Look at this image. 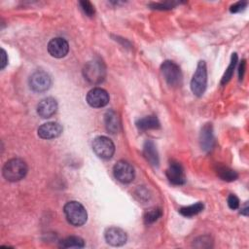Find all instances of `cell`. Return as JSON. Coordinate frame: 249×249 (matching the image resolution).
Returning a JSON list of instances; mask_svg holds the SVG:
<instances>
[{"instance_id": "cell-1", "label": "cell", "mask_w": 249, "mask_h": 249, "mask_svg": "<svg viewBox=\"0 0 249 249\" xmlns=\"http://www.w3.org/2000/svg\"><path fill=\"white\" fill-rule=\"evenodd\" d=\"M27 164L21 159H11L3 166L2 173L4 178L10 182H17L25 177L27 173Z\"/></svg>"}, {"instance_id": "cell-2", "label": "cell", "mask_w": 249, "mask_h": 249, "mask_svg": "<svg viewBox=\"0 0 249 249\" xmlns=\"http://www.w3.org/2000/svg\"><path fill=\"white\" fill-rule=\"evenodd\" d=\"M63 212L67 221L75 227H81L87 222V210L79 201H68L63 207Z\"/></svg>"}, {"instance_id": "cell-3", "label": "cell", "mask_w": 249, "mask_h": 249, "mask_svg": "<svg viewBox=\"0 0 249 249\" xmlns=\"http://www.w3.org/2000/svg\"><path fill=\"white\" fill-rule=\"evenodd\" d=\"M83 74L89 83L93 85L100 84L106 76L105 64L101 59L94 58L85 64Z\"/></svg>"}, {"instance_id": "cell-4", "label": "cell", "mask_w": 249, "mask_h": 249, "mask_svg": "<svg viewBox=\"0 0 249 249\" xmlns=\"http://www.w3.org/2000/svg\"><path fill=\"white\" fill-rule=\"evenodd\" d=\"M207 86V69L206 63L203 60L198 61L196 69L191 80V89L196 96H201Z\"/></svg>"}, {"instance_id": "cell-5", "label": "cell", "mask_w": 249, "mask_h": 249, "mask_svg": "<svg viewBox=\"0 0 249 249\" xmlns=\"http://www.w3.org/2000/svg\"><path fill=\"white\" fill-rule=\"evenodd\" d=\"M92 150L98 158L109 160L115 153V145L110 138L106 136H97L92 141Z\"/></svg>"}, {"instance_id": "cell-6", "label": "cell", "mask_w": 249, "mask_h": 249, "mask_svg": "<svg viewBox=\"0 0 249 249\" xmlns=\"http://www.w3.org/2000/svg\"><path fill=\"white\" fill-rule=\"evenodd\" d=\"M161 74L166 83L171 86H178L182 81V72L178 64L171 60H165L160 65Z\"/></svg>"}, {"instance_id": "cell-7", "label": "cell", "mask_w": 249, "mask_h": 249, "mask_svg": "<svg viewBox=\"0 0 249 249\" xmlns=\"http://www.w3.org/2000/svg\"><path fill=\"white\" fill-rule=\"evenodd\" d=\"M51 85V76L43 70L35 71L29 78V87L35 92L46 91L50 89Z\"/></svg>"}, {"instance_id": "cell-8", "label": "cell", "mask_w": 249, "mask_h": 249, "mask_svg": "<svg viewBox=\"0 0 249 249\" xmlns=\"http://www.w3.org/2000/svg\"><path fill=\"white\" fill-rule=\"evenodd\" d=\"M113 173L116 179L124 184H128L133 181L135 172L130 163L125 160H119L113 167Z\"/></svg>"}, {"instance_id": "cell-9", "label": "cell", "mask_w": 249, "mask_h": 249, "mask_svg": "<svg viewBox=\"0 0 249 249\" xmlns=\"http://www.w3.org/2000/svg\"><path fill=\"white\" fill-rule=\"evenodd\" d=\"M86 100L89 106L93 108H101L108 104L109 94L101 88H93L87 93Z\"/></svg>"}, {"instance_id": "cell-10", "label": "cell", "mask_w": 249, "mask_h": 249, "mask_svg": "<svg viewBox=\"0 0 249 249\" xmlns=\"http://www.w3.org/2000/svg\"><path fill=\"white\" fill-rule=\"evenodd\" d=\"M166 177L173 185H183L186 182V175L182 164L178 161L171 160L166 169Z\"/></svg>"}, {"instance_id": "cell-11", "label": "cell", "mask_w": 249, "mask_h": 249, "mask_svg": "<svg viewBox=\"0 0 249 249\" xmlns=\"http://www.w3.org/2000/svg\"><path fill=\"white\" fill-rule=\"evenodd\" d=\"M69 51L68 42L60 37H56L52 39L48 44V52L49 53L55 58L64 57Z\"/></svg>"}, {"instance_id": "cell-12", "label": "cell", "mask_w": 249, "mask_h": 249, "mask_svg": "<svg viewBox=\"0 0 249 249\" xmlns=\"http://www.w3.org/2000/svg\"><path fill=\"white\" fill-rule=\"evenodd\" d=\"M105 240L112 246H122L126 242L127 236L124 230L118 227H110L104 232Z\"/></svg>"}, {"instance_id": "cell-13", "label": "cell", "mask_w": 249, "mask_h": 249, "mask_svg": "<svg viewBox=\"0 0 249 249\" xmlns=\"http://www.w3.org/2000/svg\"><path fill=\"white\" fill-rule=\"evenodd\" d=\"M62 126L55 122L43 124L38 128V136L42 139H53L62 133Z\"/></svg>"}, {"instance_id": "cell-14", "label": "cell", "mask_w": 249, "mask_h": 249, "mask_svg": "<svg viewBox=\"0 0 249 249\" xmlns=\"http://www.w3.org/2000/svg\"><path fill=\"white\" fill-rule=\"evenodd\" d=\"M57 110V102L53 97H46L42 99L37 105V113L44 119L51 118Z\"/></svg>"}, {"instance_id": "cell-15", "label": "cell", "mask_w": 249, "mask_h": 249, "mask_svg": "<svg viewBox=\"0 0 249 249\" xmlns=\"http://www.w3.org/2000/svg\"><path fill=\"white\" fill-rule=\"evenodd\" d=\"M199 143L200 147L203 151L209 152L214 147V135H213V128L211 124H206L200 130L199 134Z\"/></svg>"}, {"instance_id": "cell-16", "label": "cell", "mask_w": 249, "mask_h": 249, "mask_svg": "<svg viewBox=\"0 0 249 249\" xmlns=\"http://www.w3.org/2000/svg\"><path fill=\"white\" fill-rule=\"evenodd\" d=\"M105 127L108 132L115 134L119 132L121 128V121L119 115L114 110H109L104 115Z\"/></svg>"}, {"instance_id": "cell-17", "label": "cell", "mask_w": 249, "mask_h": 249, "mask_svg": "<svg viewBox=\"0 0 249 249\" xmlns=\"http://www.w3.org/2000/svg\"><path fill=\"white\" fill-rule=\"evenodd\" d=\"M143 155L144 158L154 166H158L160 162L159 154L157 151V148L155 146V143L151 140H147L144 143L143 146Z\"/></svg>"}, {"instance_id": "cell-18", "label": "cell", "mask_w": 249, "mask_h": 249, "mask_svg": "<svg viewBox=\"0 0 249 249\" xmlns=\"http://www.w3.org/2000/svg\"><path fill=\"white\" fill-rule=\"evenodd\" d=\"M136 126L139 130H148V129H157L160 126L158 118L154 115L147 116L136 121Z\"/></svg>"}, {"instance_id": "cell-19", "label": "cell", "mask_w": 249, "mask_h": 249, "mask_svg": "<svg viewBox=\"0 0 249 249\" xmlns=\"http://www.w3.org/2000/svg\"><path fill=\"white\" fill-rule=\"evenodd\" d=\"M216 172H217V175L224 181H227V182H231V181H234L236 180V178L238 177L237 173L231 169L230 167L228 166H225V165H222V164H219L216 168Z\"/></svg>"}, {"instance_id": "cell-20", "label": "cell", "mask_w": 249, "mask_h": 249, "mask_svg": "<svg viewBox=\"0 0 249 249\" xmlns=\"http://www.w3.org/2000/svg\"><path fill=\"white\" fill-rule=\"evenodd\" d=\"M59 246L61 248H83L85 246V241L80 236H68L60 241Z\"/></svg>"}, {"instance_id": "cell-21", "label": "cell", "mask_w": 249, "mask_h": 249, "mask_svg": "<svg viewBox=\"0 0 249 249\" xmlns=\"http://www.w3.org/2000/svg\"><path fill=\"white\" fill-rule=\"evenodd\" d=\"M204 208V205L202 202L198 201L195 204H192V205H189V206H184V207H181L179 209V213L184 216V217H193L198 213H200Z\"/></svg>"}, {"instance_id": "cell-22", "label": "cell", "mask_w": 249, "mask_h": 249, "mask_svg": "<svg viewBox=\"0 0 249 249\" xmlns=\"http://www.w3.org/2000/svg\"><path fill=\"white\" fill-rule=\"evenodd\" d=\"M236 62H237V54L235 53H233L231 54V63L228 67V69L226 70L224 76L222 77V80H221V84L224 85V84H227L231 78L232 77L233 75V71H234V68H235V65H236Z\"/></svg>"}, {"instance_id": "cell-23", "label": "cell", "mask_w": 249, "mask_h": 249, "mask_svg": "<svg viewBox=\"0 0 249 249\" xmlns=\"http://www.w3.org/2000/svg\"><path fill=\"white\" fill-rule=\"evenodd\" d=\"M162 215V211L160 208H153L148 210L147 212H145L144 214V223L146 225H151L153 223H155L157 220H159V218H160Z\"/></svg>"}, {"instance_id": "cell-24", "label": "cell", "mask_w": 249, "mask_h": 249, "mask_svg": "<svg viewBox=\"0 0 249 249\" xmlns=\"http://www.w3.org/2000/svg\"><path fill=\"white\" fill-rule=\"evenodd\" d=\"M82 10L84 11V13L88 16V17H92L95 13L94 7L93 5L89 2V1H80L79 2Z\"/></svg>"}, {"instance_id": "cell-25", "label": "cell", "mask_w": 249, "mask_h": 249, "mask_svg": "<svg viewBox=\"0 0 249 249\" xmlns=\"http://www.w3.org/2000/svg\"><path fill=\"white\" fill-rule=\"evenodd\" d=\"M228 205H229V207L231 208V209H232V210H235V209H237L238 207H239V199H238V197L235 196V195H230L229 196H228Z\"/></svg>"}, {"instance_id": "cell-26", "label": "cell", "mask_w": 249, "mask_h": 249, "mask_svg": "<svg viewBox=\"0 0 249 249\" xmlns=\"http://www.w3.org/2000/svg\"><path fill=\"white\" fill-rule=\"evenodd\" d=\"M153 9H159V10H169L172 9L174 6V3L171 2H165V3H153L150 5Z\"/></svg>"}, {"instance_id": "cell-27", "label": "cell", "mask_w": 249, "mask_h": 249, "mask_svg": "<svg viewBox=\"0 0 249 249\" xmlns=\"http://www.w3.org/2000/svg\"><path fill=\"white\" fill-rule=\"evenodd\" d=\"M247 6V2L246 1H239L237 3H234L233 5L231 6L230 11L231 13H238L242 10H244V8Z\"/></svg>"}, {"instance_id": "cell-28", "label": "cell", "mask_w": 249, "mask_h": 249, "mask_svg": "<svg viewBox=\"0 0 249 249\" xmlns=\"http://www.w3.org/2000/svg\"><path fill=\"white\" fill-rule=\"evenodd\" d=\"M8 63V57L6 54V52L4 49H1V62H0V68L4 69L5 66Z\"/></svg>"}, {"instance_id": "cell-29", "label": "cell", "mask_w": 249, "mask_h": 249, "mask_svg": "<svg viewBox=\"0 0 249 249\" xmlns=\"http://www.w3.org/2000/svg\"><path fill=\"white\" fill-rule=\"evenodd\" d=\"M245 69H246V62L244 59H242L240 65H239V70H238V77H239V80H242L243 76H244V73H245Z\"/></svg>"}, {"instance_id": "cell-30", "label": "cell", "mask_w": 249, "mask_h": 249, "mask_svg": "<svg viewBox=\"0 0 249 249\" xmlns=\"http://www.w3.org/2000/svg\"><path fill=\"white\" fill-rule=\"evenodd\" d=\"M248 212H249V207H248V202H245L243 206H241V210H240V213L244 216H247L248 215Z\"/></svg>"}]
</instances>
